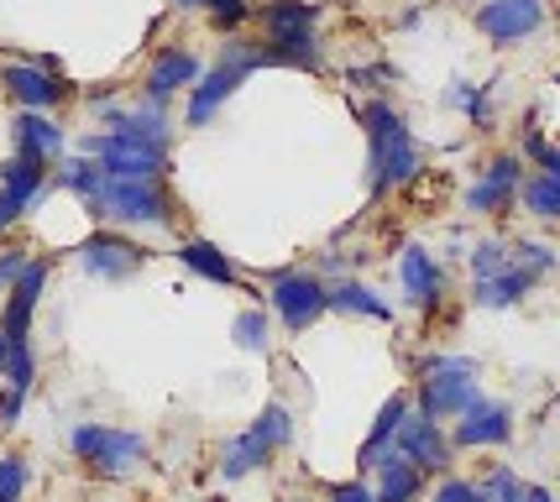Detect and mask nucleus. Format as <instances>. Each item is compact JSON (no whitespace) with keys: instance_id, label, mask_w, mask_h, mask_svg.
<instances>
[{"instance_id":"nucleus-17","label":"nucleus","mask_w":560,"mask_h":502,"mask_svg":"<svg viewBox=\"0 0 560 502\" xmlns=\"http://www.w3.org/2000/svg\"><path fill=\"white\" fill-rule=\"evenodd\" d=\"M377 502H419V487H424V471L404 451H383L377 455Z\"/></svg>"},{"instance_id":"nucleus-32","label":"nucleus","mask_w":560,"mask_h":502,"mask_svg":"<svg viewBox=\"0 0 560 502\" xmlns=\"http://www.w3.org/2000/svg\"><path fill=\"white\" fill-rule=\"evenodd\" d=\"M482 498L488 502H524V481L513 477V471H503V466H492L488 481H482Z\"/></svg>"},{"instance_id":"nucleus-23","label":"nucleus","mask_w":560,"mask_h":502,"mask_svg":"<svg viewBox=\"0 0 560 502\" xmlns=\"http://www.w3.org/2000/svg\"><path fill=\"white\" fill-rule=\"evenodd\" d=\"M404 413H409V398H404V393H393L388 404H383V413H377L372 434H366L362 455H357V466H362V471H372V466H377V455L393 445V434H398V424H404Z\"/></svg>"},{"instance_id":"nucleus-22","label":"nucleus","mask_w":560,"mask_h":502,"mask_svg":"<svg viewBox=\"0 0 560 502\" xmlns=\"http://www.w3.org/2000/svg\"><path fill=\"white\" fill-rule=\"evenodd\" d=\"M43 173H48V163H43V157H26V152H16L11 163L0 167V189H5L26 210V205L43 194Z\"/></svg>"},{"instance_id":"nucleus-38","label":"nucleus","mask_w":560,"mask_h":502,"mask_svg":"<svg viewBox=\"0 0 560 502\" xmlns=\"http://www.w3.org/2000/svg\"><path fill=\"white\" fill-rule=\"evenodd\" d=\"M524 152H529L545 173H560V147H550L545 137H529V142H524Z\"/></svg>"},{"instance_id":"nucleus-20","label":"nucleus","mask_w":560,"mask_h":502,"mask_svg":"<svg viewBox=\"0 0 560 502\" xmlns=\"http://www.w3.org/2000/svg\"><path fill=\"white\" fill-rule=\"evenodd\" d=\"M110 120V131H121L131 142H147V147H163L168 152V116H163V105H152L147 100V110H116Z\"/></svg>"},{"instance_id":"nucleus-29","label":"nucleus","mask_w":560,"mask_h":502,"mask_svg":"<svg viewBox=\"0 0 560 502\" xmlns=\"http://www.w3.org/2000/svg\"><path fill=\"white\" fill-rule=\"evenodd\" d=\"M252 434H257V440H262L268 451H283V445L293 440V419H289V408H283V404H268V408H262V419L252 424Z\"/></svg>"},{"instance_id":"nucleus-35","label":"nucleus","mask_w":560,"mask_h":502,"mask_svg":"<svg viewBox=\"0 0 560 502\" xmlns=\"http://www.w3.org/2000/svg\"><path fill=\"white\" fill-rule=\"evenodd\" d=\"M205 5H210V22L225 26V32H231V26H242L246 16H252V5H246V0H205Z\"/></svg>"},{"instance_id":"nucleus-36","label":"nucleus","mask_w":560,"mask_h":502,"mask_svg":"<svg viewBox=\"0 0 560 502\" xmlns=\"http://www.w3.org/2000/svg\"><path fill=\"white\" fill-rule=\"evenodd\" d=\"M513 257H518V262L529 267V272H550V267L560 262V257H556V246H539V241H524V246H518Z\"/></svg>"},{"instance_id":"nucleus-8","label":"nucleus","mask_w":560,"mask_h":502,"mask_svg":"<svg viewBox=\"0 0 560 502\" xmlns=\"http://www.w3.org/2000/svg\"><path fill=\"white\" fill-rule=\"evenodd\" d=\"M90 152L100 157V167L110 173V178H158L163 163H168V152L163 147H147V142H131L121 131H110V137H90Z\"/></svg>"},{"instance_id":"nucleus-40","label":"nucleus","mask_w":560,"mask_h":502,"mask_svg":"<svg viewBox=\"0 0 560 502\" xmlns=\"http://www.w3.org/2000/svg\"><path fill=\"white\" fill-rule=\"evenodd\" d=\"M22 398H26V393L5 387V398H0V424H16V413H22Z\"/></svg>"},{"instance_id":"nucleus-4","label":"nucleus","mask_w":560,"mask_h":502,"mask_svg":"<svg viewBox=\"0 0 560 502\" xmlns=\"http://www.w3.org/2000/svg\"><path fill=\"white\" fill-rule=\"evenodd\" d=\"M471 404H477V361H466V357L424 361L419 408H424L430 419H462Z\"/></svg>"},{"instance_id":"nucleus-15","label":"nucleus","mask_w":560,"mask_h":502,"mask_svg":"<svg viewBox=\"0 0 560 502\" xmlns=\"http://www.w3.org/2000/svg\"><path fill=\"white\" fill-rule=\"evenodd\" d=\"M43 283H48V262H26L16 278H11V304H5V319H0V335L5 340H26L32 330V310L43 299Z\"/></svg>"},{"instance_id":"nucleus-33","label":"nucleus","mask_w":560,"mask_h":502,"mask_svg":"<svg viewBox=\"0 0 560 502\" xmlns=\"http://www.w3.org/2000/svg\"><path fill=\"white\" fill-rule=\"evenodd\" d=\"M231 335H236V346H242V351H262V346H268V319H262L257 310H252V314H236Z\"/></svg>"},{"instance_id":"nucleus-9","label":"nucleus","mask_w":560,"mask_h":502,"mask_svg":"<svg viewBox=\"0 0 560 502\" xmlns=\"http://www.w3.org/2000/svg\"><path fill=\"white\" fill-rule=\"evenodd\" d=\"M477 26H482V37L498 43V48L524 43L529 32L545 26V0H488V5L477 11Z\"/></svg>"},{"instance_id":"nucleus-43","label":"nucleus","mask_w":560,"mask_h":502,"mask_svg":"<svg viewBox=\"0 0 560 502\" xmlns=\"http://www.w3.org/2000/svg\"><path fill=\"white\" fill-rule=\"evenodd\" d=\"M173 5H178V11H199L205 0H173Z\"/></svg>"},{"instance_id":"nucleus-34","label":"nucleus","mask_w":560,"mask_h":502,"mask_svg":"<svg viewBox=\"0 0 560 502\" xmlns=\"http://www.w3.org/2000/svg\"><path fill=\"white\" fill-rule=\"evenodd\" d=\"M26 492V460L22 455H0V502H22Z\"/></svg>"},{"instance_id":"nucleus-16","label":"nucleus","mask_w":560,"mask_h":502,"mask_svg":"<svg viewBox=\"0 0 560 502\" xmlns=\"http://www.w3.org/2000/svg\"><path fill=\"white\" fill-rule=\"evenodd\" d=\"M513 434V413L503 404H477L466 408L462 419H456V445L462 451H482V445H503Z\"/></svg>"},{"instance_id":"nucleus-41","label":"nucleus","mask_w":560,"mask_h":502,"mask_svg":"<svg viewBox=\"0 0 560 502\" xmlns=\"http://www.w3.org/2000/svg\"><path fill=\"white\" fill-rule=\"evenodd\" d=\"M16 215H22V205H16L11 194L0 189V231H5V225H16Z\"/></svg>"},{"instance_id":"nucleus-37","label":"nucleus","mask_w":560,"mask_h":502,"mask_svg":"<svg viewBox=\"0 0 560 502\" xmlns=\"http://www.w3.org/2000/svg\"><path fill=\"white\" fill-rule=\"evenodd\" d=\"M435 502H488V498H482V487H471V481L445 477V481L435 487Z\"/></svg>"},{"instance_id":"nucleus-1","label":"nucleus","mask_w":560,"mask_h":502,"mask_svg":"<svg viewBox=\"0 0 560 502\" xmlns=\"http://www.w3.org/2000/svg\"><path fill=\"white\" fill-rule=\"evenodd\" d=\"M362 120H366V142H372V189L388 194L398 184H409L419 173V147L409 137V126L398 120V110L383 105V100H372L362 110Z\"/></svg>"},{"instance_id":"nucleus-10","label":"nucleus","mask_w":560,"mask_h":502,"mask_svg":"<svg viewBox=\"0 0 560 502\" xmlns=\"http://www.w3.org/2000/svg\"><path fill=\"white\" fill-rule=\"evenodd\" d=\"M393 451H404L419 471H445V466H451V445H445L440 424L424 413V408H419V413L415 408L404 413V424H398V434H393Z\"/></svg>"},{"instance_id":"nucleus-6","label":"nucleus","mask_w":560,"mask_h":502,"mask_svg":"<svg viewBox=\"0 0 560 502\" xmlns=\"http://www.w3.org/2000/svg\"><path fill=\"white\" fill-rule=\"evenodd\" d=\"M73 455L84 460V466H95L100 477H126V471H137V460H142V434L131 430H105V424H79L69 434Z\"/></svg>"},{"instance_id":"nucleus-28","label":"nucleus","mask_w":560,"mask_h":502,"mask_svg":"<svg viewBox=\"0 0 560 502\" xmlns=\"http://www.w3.org/2000/svg\"><path fill=\"white\" fill-rule=\"evenodd\" d=\"M105 184H110V173L100 167V157H95V163H90V157H79V163L63 167V189H73L84 205H95L100 194H105Z\"/></svg>"},{"instance_id":"nucleus-21","label":"nucleus","mask_w":560,"mask_h":502,"mask_svg":"<svg viewBox=\"0 0 560 502\" xmlns=\"http://www.w3.org/2000/svg\"><path fill=\"white\" fill-rule=\"evenodd\" d=\"M16 147H22L26 157H43V163H52V157L63 152V131H58L43 110H26V116L16 120Z\"/></svg>"},{"instance_id":"nucleus-39","label":"nucleus","mask_w":560,"mask_h":502,"mask_svg":"<svg viewBox=\"0 0 560 502\" xmlns=\"http://www.w3.org/2000/svg\"><path fill=\"white\" fill-rule=\"evenodd\" d=\"M330 502H377V492H372V487H362V481H346V487H336V492H330Z\"/></svg>"},{"instance_id":"nucleus-3","label":"nucleus","mask_w":560,"mask_h":502,"mask_svg":"<svg viewBox=\"0 0 560 502\" xmlns=\"http://www.w3.org/2000/svg\"><path fill=\"white\" fill-rule=\"evenodd\" d=\"M262 48L272 52V63H293V69H315V5L304 0H272L262 11Z\"/></svg>"},{"instance_id":"nucleus-30","label":"nucleus","mask_w":560,"mask_h":502,"mask_svg":"<svg viewBox=\"0 0 560 502\" xmlns=\"http://www.w3.org/2000/svg\"><path fill=\"white\" fill-rule=\"evenodd\" d=\"M445 105L466 110L477 126H488V120H492V105H488V95H482L477 84H451V90H445Z\"/></svg>"},{"instance_id":"nucleus-18","label":"nucleus","mask_w":560,"mask_h":502,"mask_svg":"<svg viewBox=\"0 0 560 502\" xmlns=\"http://www.w3.org/2000/svg\"><path fill=\"white\" fill-rule=\"evenodd\" d=\"M195 79H199V58L195 52H184V48H173V52H163V58L147 69V100H152V105H163L173 90H184V84H195Z\"/></svg>"},{"instance_id":"nucleus-27","label":"nucleus","mask_w":560,"mask_h":502,"mask_svg":"<svg viewBox=\"0 0 560 502\" xmlns=\"http://www.w3.org/2000/svg\"><path fill=\"white\" fill-rule=\"evenodd\" d=\"M330 310L362 314V319H388V304H383V299H377L366 283H336V288H330Z\"/></svg>"},{"instance_id":"nucleus-11","label":"nucleus","mask_w":560,"mask_h":502,"mask_svg":"<svg viewBox=\"0 0 560 502\" xmlns=\"http://www.w3.org/2000/svg\"><path fill=\"white\" fill-rule=\"evenodd\" d=\"M0 84H5L11 100H22L26 110H48V105H58V100L69 95L63 79H58L48 63H5V69H0Z\"/></svg>"},{"instance_id":"nucleus-31","label":"nucleus","mask_w":560,"mask_h":502,"mask_svg":"<svg viewBox=\"0 0 560 502\" xmlns=\"http://www.w3.org/2000/svg\"><path fill=\"white\" fill-rule=\"evenodd\" d=\"M503 267H513V252L503 241H482V246L471 252V278H492V272H503Z\"/></svg>"},{"instance_id":"nucleus-25","label":"nucleus","mask_w":560,"mask_h":502,"mask_svg":"<svg viewBox=\"0 0 560 502\" xmlns=\"http://www.w3.org/2000/svg\"><path fill=\"white\" fill-rule=\"evenodd\" d=\"M518 199H524V210L539 220H560V173H545L539 167L535 178H524L518 184Z\"/></svg>"},{"instance_id":"nucleus-2","label":"nucleus","mask_w":560,"mask_h":502,"mask_svg":"<svg viewBox=\"0 0 560 502\" xmlns=\"http://www.w3.org/2000/svg\"><path fill=\"white\" fill-rule=\"evenodd\" d=\"M272 52L268 48H252V43H225V52H220V63L205 79L195 84V95H189V126H210V116H215L225 100L242 90V79L252 69H268Z\"/></svg>"},{"instance_id":"nucleus-26","label":"nucleus","mask_w":560,"mask_h":502,"mask_svg":"<svg viewBox=\"0 0 560 502\" xmlns=\"http://www.w3.org/2000/svg\"><path fill=\"white\" fill-rule=\"evenodd\" d=\"M268 455H272L268 445H262L257 434L246 430V434H236V440L225 445V460H220V471L236 481V477H246V471H257V466H268Z\"/></svg>"},{"instance_id":"nucleus-12","label":"nucleus","mask_w":560,"mask_h":502,"mask_svg":"<svg viewBox=\"0 0 560 502\" xmlns=\"http://www.w3.org/2000/svg\"><path fill=\"white\" fill-rule=\"evenodd\" d=\"M79 262L90 267L95 278H110V283H121V278H131L137 267L147 262V252L137 246V241H126V236H90L84 246H79Z\"/></svg>"},{"instance_id":"nucleus-13","label":"nucleus","mask_w":560,"mask_h":502,"mask_svg":"<svg viewBox=\"0 0 560 502\" xmlns=\"http://www.w3.org/2000/svg\"><path fill=\"white\" fill-rule=\"evenodd\" d=\"M518 184H524L518 157H492L488 173L466 189V210H471V215H498V210H509V199L518 194Z\"/></svg>"},{"instance_id":"nucleus-42","label":"nucleus","mask_w":560,"mask_h":502,"mask_svg":"<svg viewBox=\"0 0 560 502\" xmlns=\"http://www.w3.org/2000/svg\"><path fill=\"white\" fill-rule=\"evenodd\" d=\"M524 502H556V498H550L545 487H524Z\"/></svg>"},{"instance_id":"nucleus-7","label":"nucleus","mask_w":560,"mask_h":502,"mask_svg":"<svg viewBox=\"0 0 560 502\" xmlns=\"http://www.w3.org/2000/svg\"><path fill=\"white\" fill-rule=\"evenodd\" d=\"M325 310H330V288L319 278H310V272H278L272 278V314L289 330H310Z\"/></svg>"},{"instance_id":"nucleus-24","label":"nucleus","mask_w":560,"mask_h":502,"mask_svg":"<svg viewBox=\"0 0 560 502\" xmlns=\"http://www.w3.org/2000/svg\"><path fill=\"white\" fill-rule=\"evenodd\" d=\"M178 257H184V267H195L199 278H210V283H236L231 257H225L220 246H210V241H184V246H178Z\"/></svg>"},{"instance_id":"nucleus-19","label":"nucleus","mask_w":560,"mask_h":502,"mask_svg":"<svg viewBox=\"0 0 560 502\" xmlns=\"http://www.w3.org/2000/svg\"><path fill=\"white\" fill-rule=\"evenodd\" d=\"M539 272H529V267L513 257V267H503V272H492V278H477V304L482 310H513L529 288H535Z\"/></svg>"},{"instance_id":"nucleus-5","label":"nucleus","mask_w":560,"mask_h":502,"mask_svg":"<svg viewBox=\"0 0 560 502\" xmlns=\"http://www.w3.org/2000/svg\"><path fill=\"white\" fill-rule=\"evenodd\" d=\"M90 215L126 220V225H163L173 215V205L158 178H110L105 194L90 205Z\"/></svg>"},{"instance_id":"nucleus-14","label":"nucleus","mask_w":560,"mask_h":502,"mask_svg":"<svg viewBox=\"0 0 560 502\" xmlns=\"http://www.w3.org/2000/svg\"><path fill=\"white\" fill-rule=\"evenodd\" d=\"M398 283H404V299H409L415 310H435L440 293H445V272H440V262L424 252V246H404V257H398Z\"/></svg>"}]
</instances>
